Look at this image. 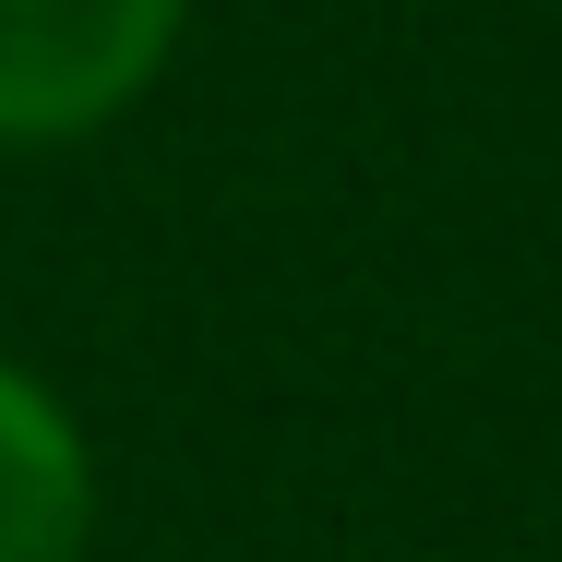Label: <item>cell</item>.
<instances>
[{"label": "cell", "instance_id": "cell-1", "mask_svg": "<svg viewBox=\"0 0 562 562\" xmlns=\"http://www.w3.org/2000/svg\"><path fill=\"white\" fill-rule=\"evenodd\" d=\"M192 0H0V144H72L120 120L180 48Z\"/></svg>", "mask_w": 562, "mask_h": 562}, {"label": "cell", "instance_id": "cell-2", "mask_svg": "<svg viewBox=\"0 0 562 562\" xmlns=\"http://www.w3.org/2000/svg\"><path fill=\"white\" fill-rule=\"evenodd\" d=\"M85 527H97V467L72 407L24 359H0V562H85Z\"/></svg>", "mask_w": 562, "mask_h": 562}]
</instances>
